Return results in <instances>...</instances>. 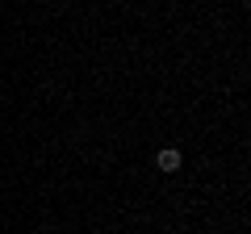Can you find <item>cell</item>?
<instances>
[{
  "label": "cell",
  "mask_w": 251,
  "mask_h": 234,
  "mask_svg": "<svg viewBox=\"0 0 251 234\" xmlns=\"http://www.w3.org/2000/svg\"><path fill=\"white\" fill-rule=\"evenodd\" d=\"M180 163H184V159H180V151H176V146H163V151L155 155V167H159V171H168V176H172V171H180Z\"/></svg>",
  "instance_id": "6da1fadb"
}]
</instances>
